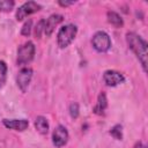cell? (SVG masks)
Masks as SVG:
<instances>
[{"mask_svg":"<svg viewBox=\"0 0 148 148\" xmlns=\"http://www.w3.org/2000/svg\"><path fill=\"white\" fill-rule=\"evenodd\" d=\"M103 80L105 82L106 86L109 87H116L120 83H123L125 81V77L124 75L120 73V72H117V71H106L103 75Z\"/></svg>","mask_w":148,"mask_h":148,"instance_id":"8","label":"cell"},{"mask_svg":"<svg viewBox=\"0 0 148 148\" xmlns=\"http://www.w3.org/2000/svg\"><path fill=\"white\" fill-rule=\"evenodd\" d=\"M126 42L128 47L132 50V52L136 56V58L139 59L143 71H147V43L146 40H143L139 35H136L135 32H127L126 34Z\"/></svg>","mask_w":148,"mask_h":148,"instance_id":"1","label":"cell"},{"mask_svg":"<svg viewBox=\"0 0 148 148\" xmlns=\"http://www.w3.org/2000/svg\"><path fill=\"white\" fill-rule=\"evenodd\" d=\"M45 20L44 18H42L37 24H36V27H35V36H36V38H40V36H42V34L44 32V29H45Z\"/></svg>","mask_w":148,"mask_h":148,"instance_id":"17","label":"cell"},{"mask_svg":"<svg viewBox=\"0 0 148 148\" xmlns=\"http://www.w3.org/2000/svg\"><path fill=\"white\" fill-rule=\"evenodd\" d=\"M69 114L73 119H76L79 117V104L77 103H72L69 105Z\"/></svg>","mask_w":148,"mask_h":148,"instance_id":"19","label":"cell"},{"mask_svg":"<svg viewBox=\"0 0 148 148\" xmlns=\"http://www.w3.org/2000/svg\"><path fill=\"white\" fill-rule=\"evenodd\" d=\"M58 3L61 6V7H68V6H71V5H73L74 3V1H58Z\"/></svg>","mask_w":148,"mask_h":148,"instance_id":"20","label":"cell"},{"mask_svg":"<svg viewBox=\"0 0 148 148\" xmlns=\"http://www.w3.org/2000/svg\"><path fill=\"white\" fill-rule=\"evenodd\" d=\"M7 77V65L5 61L0 60V88L5 84Z\"/></svg>","mask_w":148,"mask_h":148,"instance_id":"15","label":"cell"},{"mask_svg":"<svg viewBox=\"0 0 148 148\" xmlns=\"http://www.w3.org/2000/svg\"><path fill=\"white\" fill-rule=\"evenodd\" d=\"M77 34V27L75 24H66L61 27L57 35V43L58 46L61 49L67 47L75 38Z\"/></svg>","mask_w":148,"mask_h":148,"instance_id":"2","label":"cell"},{"mask_svg":"<svg viewBox=\"0 0 148 148\" xmlns=\"http://www.w3.org/2000/svg\"><path fill=\"white\" fill-rule=\"evenodd\" d=\"M35 56V45L32 42H27L21 45L17 50V64L18 65H27L34 59Z\"/></svg>","mask_w":148,"mask_h":148,"instance_id":"3","label":"cell"},{"mask_svg":"<svg viewBox=\"0 0 148 148\" xmlns=\"http://www.w3.org/2000/svg\"><path fill=\"white\" fill-rule=\"evenodd\" d=\"M62 21H64V16H62V15H60V14H53V15H51V16L46 20V22H45L44 34L46 35V37H50V36L52 35V32L54 31L56 27H57L59 23H61Z\"/></svg>","mask_w":148,"mask_h":148,"instance_id":"10","label":"cell"},{"mask_svg":"<svg viewBox=\"0 0 148 148\" xmlns=\"http://www.w3.org/2000/svg\"><path fill=\"white\" fill-rule=\"evenodd\" d=\"M2 124L5 127L18 132L25 131L29 126V121L25 119H2Z\"/></svg>","mask_w":148,"mask_h":148,"instance_id":"9","label":"cell"},{"mask_svg":"<svg viewBox=\"0 0 148 148\" xmlns=\"http://www.w3.org/2000/svg\"><path fill=\"white\" fill-rule=\"evenodd\" d=\"M92 46L97 52H106L111 47L110 36L104 31H97L92 37Z\"/></svg>","mask_w":148,"mask_h":148,"instance_id":"4","label":"cell"},{"mask_svg":"<svg viewBox=\"0 0 148 148\" xmlns=\"http://www.w3.org/2000/svg\"><path fill=\"white\" fill-rule=\"evenodd\" d=\"M15 6L13 0H0V12H10Z\"/></svg>","mask_w":148,"mask_h":148,"instance_id":"14","label":"cell"},{"mask_svg":"<svg viewBox=\"0 0 148 148\" xmlns=\"http://www.w3.org/2000/svg\"><path fill=\"white\" fill-rule=\"evenodd\" d=\"M106 17H108L109 23L112 24V25L116 27V28H121V27L124 25V21H123V18H121L120 15H119L118 13H116V12H112V10L108 12Z\"/></svg>","mask_w":148,"mask_h":148,"instance_id":"13","label":"cell"},{"mask_svg":"<svg viewBox=\"0 0 148 148\" xmlns=\"http://www.w3.org/2000/svg\"><path fill=\"white\" fill-rule=\"evenodd\" d=\"M31 77H32V69L29 67H24L18 72L17 76H16V83L22 92L27 91L28 86L31 81Z\"/></svg>","mask_w":148,"mask_h":148,"instance_id":"7","label":"cell"},{"mask_svg":"<svg viewBox=\"0 0 148 148\" xmlns=\"http://www.w3.org/2000/svg\"><path fill=\"white\" fill-rule=\"evenodd\" d=\"M31 28H32V21L29 18L28 21L24 22V24H23V27H22V29H21V34H22L23 36L28 37V36L31 34Z\"/></svg>","mask_w":148,"mask_h":148,"instance_id":"18","label":"cell"},{"mask_svg":"<svg viewBox=\"0 0 148 148\" xmlns=\"http://www.w3.org/2000/svg\"><path fill=\"white\" fill-rule=\"evenodd\" d=\"M110 134L117 139V140H121L123 139V127L121 125H114L111 130H110Z\"/></svg>","mask_w":148,"mask_h":148,"instance_id":"16","label":"cell"},{"mask_svg":"<svg viewBox=\"0 0 148 148\" xmlns=\"http://www.w3.org/2000/svg\"><path fill=\"white\" fill-rule=\"evenodd\" d=\"M142 148H146V147H142Z\"/></svg>","mask_w":148,"mask_h":148,"instance_id":"21","label":"cell"},{"mask_svg":"<svg viewBox=\"0 0 148 148\" xmlns=\"http://www.w3.org/2000/svg\"><path fill=\"white\" fill-rule=\"evenodd\" d=\"M68 141V132L66 130L65 126L62 125H58L52 134V142L57 148H60L62 146H65Z\"/></svg>","mask_w":148,"mask_h":148,"instance_id":"6","label":"cell"},{"mask_svg":"<svg viewBox=\"0 0 148 148\" xmlns=\"http://www.w3.org/2000/svg\"><path fill=\"white\" fill-rule=\"evenodd\" d=\"M40 5L35 2V1H28L24 2L21 7H18V9L16 10V20L17 21H22L24 20L28 15H31L34 13H37L38 10H40Z\"/></svg>","mask_w":148,"mask_h":148,"instance_id":"5","label":"cell"},{"mask_svg":"<svg viewBox=\"0 0 148 148\" xmlns=\"http://www.w3.org/2000/svg\"><path fill=\"white\" fill-rule=\"evenodd\" d=\"M35 127L40 134H43V135L47 134V132H49V123H47L46 118L43 117V116H38L36 118V120H35Z\"/></svg>","mask_w":148,"mask_h":148,"instance_id":"12","label":"cell"},{"mask_svg":"<svg viewBox=\"0 0 148 148\" xmlns=\"http://www.w3.org/2000/svg\"><path fill=\"white\" fill-rule=\"evenodd\" d=\"M108 108V99H106V96L104 92H101L98 95V98H97V103L94 108V112L96 114H104V111L106 110Z\"/></svg>","mask_w":148,"mask_h":148,"instance_id":"11","label":"cell"}]
</instances>
